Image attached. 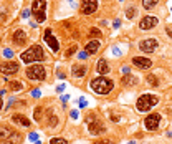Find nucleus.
<instances>
[{
	"label": "nucleus",
	"instance_id": "obj_1",
	"mask_svg": "<svg viewBox=\"0 0 172 144\" xmlns=\"http://www.w3.org/2000/svg\"><path fill=\"white\" fill-rule=\"evenodd\" d=\"M89 86H91V89L96 94H103V96H104V94L113 91L114 83H113V80H109V78H106V76H98V78H94V80H91Z\"/></svg>",
	"mask_w": 172,
	"mask_h": 144
},
{
	"label": "nucleus",
	"instance_id": "obj_2",
	"mask_svg": "<svg viewBox=\"0 0 172 144\" xmlns=\"http://www.w3.org/2000/svg\"><path fill=\"white\" fill-rule=\"evenodd\" d=\"M20 60L23 63H33V61H43L45 60V53L40 45H32L27 51H23L20 55Z\"/></svg>",
	"mask_w": 172,
	"mask_h": 144
},
{
	"label": "nucleus",
	"instance_id": "obj_3",
	"mask_svg": "<svg viewBox=\"0 0 172 144\" xmlns=\"http://www.w3.org/2000/svg\"><path fill=\"white\" fill-rule=\"evenodd\" d=\"M157 96H154V94H142V96L137 98V101H136V109L139 111V113H146V111L152 109L155 104H157Z\"/></svg>",
	"mask_w": 172,
	"mask_h": 144
},
{
	"label": "nucleus",
	"instance_id": "obj_4",
	"mask_svg": "<svg viewBox=\"0 0 172 144\" xmlns=\"http://www.w3.org/2000/svg\"><path fill=\"white\" fill-rule=\"evenodd\" d=\"M86 123H88V131L91 136H99V134H103V132H106L104 124L99 121V118H96L94 113H89V114L86 116Z\"/></svg>",
	"mask_w": 172,
	"mask_h": 144
},
{
	"label": "nucleus",
	"instance_id": "obj_5",
	"mask_svg": "<svg viewBox=\"0 0 172 144\" xmlns=\"http://www.w3.org/2000/svg\"><path fill=\"white\" fill-rule=\"evenodd\" d=\"M27 78L33 81H43L46 78V68L43 65H32V66L27 68L25 71Z\"/></svg>",
	"mask_w": 172,
	"mask_h": 144
},
{
	"label": "nucleus",
	"instance_id": "obj_6",
	"mask_svg": "<svg viewBox=\"0 0 172 144\" xmlns=\"http://www.w3.org/2000/svg\"><path fill=\"white\" fill-rule=\"evenodd\" d=\"M32 12L38 23L46 20V0H33L32 4Z\"/></svg>",
	"mask_w": 172,
	"mask_h": 144
},
{
	"label": "nucleus",
	"instance_id": "obj_7",
	"mask_svg": "<svg viewBox=\"0 0 172 144\" xmlns=\"http://www.w3.org/2000/svg\"><path fill=\"white\" fill-rule=\"evenodd\" d=\"M159 123H160V114L159 113H151V114H147L144 118V127H146L147 131H155L157 127H159Z\"/></svg>",
	"mask_w": 172,
	"mask_h": 144
},
{
	"label": "nucleus",
	"instance_id": "obj_8",
	"mask_svg": "<svg viewBox=\"0 0 172 144\" xmlns=\"http://www.w3.org/2000/svg\"><path fill=\"white\" fill-rule=\"evenodd\" d=\"M159 47V43L155 38H144L139 42V50L144 51V53H154Z\"/></svg>",
	"mask_w": 172,
	"mask_h": 144
},
{
	"label": "nucleus",
	"instance_id": "obj_9",
	"mask_svg": "<svg viewBox=\"0 0 172 144\" xmlns=\"http://www.w3.org/2000/svg\"><path fill=\"white\" fill-rule=\"evenodd\" d=\"M18 70H20V65H18L17 61H4V63H0V71L4 73L5 76L15 75Z\"/></svg>",
	"mask_w": 172,
	"mask_h": 144
},
{
	"label": "nucleus",
	"instance_id": "obj_10",
	"mask_svg": "<svg viewBox=\"0 0 172 144\" xmlns=\"http://www.w3.org/2000/svg\"><path fill=\"white\" fill-rule=\"evenodd\" d=\"M132 65L137 70H149V68H152V61L149 58H144V56H134L132 58Z\"/></svg>",
	"mask_w": 172,
	"mask_h": 144
},
{
	"label": "nucleus",
	"instance_id": "obj_11",
	"mask_svg": "<svg viewBox=\"0 0 172 144\" xmlns=\"http://www.w3.org/2000/svg\"><path fill=\"white\" fill-rule=\"evenodd\" d=\"M96 7H98V0H83V4H81V13L91 15L93 12H96Z\"/></svg>",
	"mask_w": 172,
	"mask_h": 144
},
{
	"label": "nucleus",
	"instance_id": "obj_12",
	"mask_svg": "<svg viewBox=\"0 0 172 144\" xmlns=\"http://www.w3.org/2000/svg\"><path fill=\"white\" fill-rule=\"evenodd\" d=\"M43 37H45L43 40H45V42L48 43V45H50V48H51V50H53L55 53H56V51L60 50V42H58L56 38H55L53 35H51V30H50V28H48V30H45V35H43Z\"/></svg>",
	"mask_w": 172,
	"mask_h": 144
},
{
	"label": "nucleus",
	"instance_id": "obj_13",
	"mask_svg": "<svg viewBox=\"0 0 172 144\" xmlns=\"http://www.w3.org/2000/svg\"><path fill=\"white\" fill-rule=\"evenodd\" d=\"M71 73L75 78H83L86 76V73H88V65L84 63H76L71 66Z\"/></svg>",
	"mask_w": 172,
	"mask_h": 144
},
{
	"label": "nucleus",
	"instance_id": "obj_14",
	"mask_svg": "<svg viewBox=\"0 0 172 144\" xmlns=\"http://www.w3.org/2000/svg\"><path fill=\"white\" fill-rule=\"evenodd\" d=\"M155 25H157V18L151 17V15L144 17L142 20L139 22V28H141V30H151V28H154Z\"/></svg>",
	"mask_w": 172,
	"mask_h": 144
},
{
	"label": "nucleus",
	"instance_id": "obj_15",
	"mask_svg": "<svg viewBox=\"0 0 172 144\" xmlns=\"http://www.w3.org/2000/svg\"><path fill=\"white\" fill-rule=\"evenodd\" d=\"M12 121L15 124H18V126H22V127H30V126H32L30 119L27 118L25 114H20V113H15V114L12 116Z\"/></svg>",
	"mask_w": 172,
	"mask_h": 144
},
{
	"label": "nucleus",
	"instance_id": "obj_16",
	"mask_svg": "<svg viewBox=\"0 0 172 144\" xmlns=\"http://www.w3.org/2000/svg\"><path fill=\"white\" fill-rule=\"evenodd\" d=\"M13 43L17 47H23L27 43V35L23 30H15V33H13Z\"/></svg>",
	"mask_w": 172,
	"mask_h": 144
},
{
	"label": "nucleus",
	"instance_id": "obj_17",
	"mask_svg": "<svg viewBox=\"0 0 172 144\" xmlns=\"http://www.w3.org/2000/svg\"><path fill=\"white\" fill-rule=\"evenodd\" d=\"M13 132L15 131H13L10 126H7V124H0V141H7Z\"/></svg>",
	"mask_w": 172,
	"mask_h": 144
},
{
	"label": "nucleus",
	"instance_id": "obj_18",
	"mask_svg": "<svg viewBox=\"0 0 172 144\" xmlns=\"http://www.w3.org/2000/svg\"><path fill=\"white\" fill-rule=\"evenodd\" d=\"M96 71L99 73V75H106V73L111 71V66L108 65L106 60H99V61L96 63Z\"/></svg>",
	"mask_w": 172,
	"mask_h": 144
},
{
	"label": "nucleus",
	"instance_id": "obj_19",
	"mask_svg": "<svg viewBox=\"0 0 172 144\" xmlns=\"http://www.w3.org/2000/svg\"><path fill=\"white\" fill-rule=\"evenodd\" d=\"M99 45H101L99 40H91V42L84 47V51H86L88 55H93V53H96V51L99 50Z\"/></svg>",
	"mask_w": 172,
	"mask_h": 144
},
{
	"label": "nucleus",
	"instance_id": "obj_20",
	"mask_svg": "<svg viewBox=\"0 0 172 144\" xmlns=\"http://www.w3.org/2000/svg\"><path fill=\"white\" fill-rule=\"evenodd\" d=\"M121 83L124 86H136L139 83V78L132 76V75H124V76H122V80H121Z\"/></svg>",
	"mask_w": 172,
	"mask_h": 144
},
{
	"label": "nucleus",
	"instance_id": "obj_21",
	"mask_svg": "<svg viewBox=\"0 0 172 144\" xmlns=\"http://www.w3.org/2000/svg\"><path fill=\"white\" fill-rule=\"evenodd\" d=\"M22 141H23V136H22V132H13L12 136H10L7 141H4V144H22Z\"/></svg>",
	"mask_w": 172,
	"mask_h": 144
},
{
	"label": "nucleus",
	"instance_id": "obj_22",
	"mask_svg": "<svg viewBox=\"0 0 172 144\" xmlns=\"http://www.w3.org/2000/svg\"><path fill=\"white\" fill-rule=\"evenodd\" d=\"M9 89L10 91H13V93H18V91H22L23 89V85H22V81H9Z\"/></svg>",
	"mask_w": 172,
	"mask_h": 144
},
{
	"label": "nucleus",
	"instance_id": "obj_23",
	"mask_svg": "<svg viewBox=\"0 0 172 144\" xmlns=\"http://www.w3.org/2000/svg\"><path fill=\"white\" fill-rule=\"evenodd\" d=\"M146 81H147V85L149 86H157L159 85V80H157V76H154V75H147Z\"/></svg>",
	"mask_w": 172,
	"mask_h": 144
},
{
	"label": "nucleus",
	"instance_id": "obj_24",
	"mask_svg": "<svg viewBox=\"0 0 172 144\" xmlns=\"http://www.w3.org/2000/svg\"><path fill=\"white\" fill-rule=\"evenodd\" d=\"M142 5H144V9L146 10H151L157 5V0H142Z\"/></svg>",
	"mask_w": 172,
	"mask_h": 144
},
{
	"label": "nucleus",
	"instance_id": "obj_25",
	"mask_svg": "<svg viewBox=\"0 0 172 144\" xmlns=\"http://www.w3.org/2000/svg\"><path fill=\"white\" fill-rule=\"evenodd\" d=\"M42 113H43V106H37L35 108V114H33L35 121H42Z\"/></svg>",
	"mask_w": 172,
	"mask_h": 144
},
{
	"label": "nucleus",
	"instance_id": "obj_26",
	"mask_svg": "<svg viewBox=\"0 0 172 144\" xmlns=\"http://www.w3.org/2000/svg\"><path fill=\"white\" fill-rule=\"evenodd\" d=\"M56 123H58V118H56V114H53V113L50 111V121H48L50 127H55V126H56Z\"/></svg>",
	"mask_w": 172,
	"mask_h": 144
},
{
	"label": "nucleus",
	"instance_id": "obj_27",
	"mask_svg": "<svg viewBox=\"0 0 172 144\" xmlns=\"http://www.w3.org/2000/svg\"><path fill=\"white\" fill-rule=\"evenodd\" d=\"M89 37L91 38H101V32L98 28H91L89 30Z\"/></svg>",
	"mask_w": 172,
	"mask_h": 144
},
{
	"label": "nucleus",
	"instance_id": "obj_28",
	"mask_svg": "<svg viewBox=\"0 0 172 144\" xmlns=\"http://www.w3.org/2000/svg\"><path fill=\"white\" fill-rule=\"evenodd\" d=\"M50 144H68V141L63 139V138H53L50 141Z\"/></svg>",
	"mask_w": 172,
	"mask_h": 144
},
{
	"label": "nucleus",
	"instance_id": "obj_29",
	"mask_svg": "<svg viewBox=\"0 0 172 144\" xmlns=\"http://www.w3.org/2000/svg\"><path fill=\"white\" fill-rule=\"evenodd\" d=\"M76 50H78V45H73V47H70V48L66 50V53H65V56H71V55H75Z\"/></svg>",
	"mask_w": 172,
	"mask_h": 144
},
{
	"label": "nucleus",
	"instance_id": "obj_30",
	"mask_svg": "<svg viewBox=\"0 0 172 144\" xmlns=\"http://www.w3.org/2000/svg\"><path fill=\"white\" fill-rule=\"evenodd\" d=\"M4 56H5V58H12V56H13V51L10 50V48H5V50H4Z\"/></svg>",
	"mask_w": 172,
	"mask_h": 144
},
{
	"label": "nucleus",
	"instance_id": "obj_31",
	"mask_svg": "<svg viewBox=\"0 0 172 144\" xmlns=\"http://www.w3.org/2000/svg\"><path fill=\"white\" fill-rule=\"evenodd\" d=\"M134 12H136V10L132 9V7H131V9L126 12V17H127V18H132V17H134Z\"/></svg>",
	"mask_w": 172,
	"mask_h": 144
},
{
	"label": "nucleus",
	"instance_id": "obj_32",
	"mask_svg": "<svg viewBox=\"0 0 172 144\" xmlns=\"http://www.w3.org/2000/svg\"><path fill=\"white\" fill-rule=\"evenodd\" d=\"M80 108H86V104H88V101H86V99H84V98H80Z\"/></svg>",
	"mask_w": 172,
	"mask_h": 144
},
{
	"label": "nucleus",
	"instance_id": "obj_33",
	"mask_svg": "<svg viewBox=\"0 0 172 144\" xmlns=\"http://www.w3.org/2000/svg\"><path fill=\"white\" fill-rule=\"evenodd\" d=\"M93 144H113V143L108 141V139H99V141H96V143H93Z\"/></svg>",
	"mask_w": 172,
	"mask_h": 144
},
{
	"label": "nucleus",
	"instance_id": "obj_34",
	"mask_svg": "<svg viewBox=\"0 0 172 144\" xmlns=\"http://www.w3.org/2000/svg\"><path fill=\"white\" fill-rule=\"evenodd\" d=\"M56 91H58V93H63L65 91V85H58L56 86Z\"/></svg>",
	"mask_w": 172,
	"mask_h": 144
},
{
	"label": "nucleus",
	"instance_id": "obj_35",
	"mask_svg": "<svg viewBox=\"0 0 172 144\" xmlns=\"http://www.w3.org/2000/svg\"><path fill=\"white\" fill-rule=\"evenodd\" d=\"M32 96L38 98V96H40V89H33V91H32Z\"/></svg>",
	"mask_w": 172,
	"mask_h": 144
},
{
	"label": "nucleus",
	"instance_id": "obj_36",
	"mask_svg": "<svg viewBox=\"0 0 172 144\" xmlns=\"http://www.w3.org/2000/svg\"><path fill=\"white\" fill-rule=\"evenodd\" d=\"M30 139H32V141H37V139H38L37 132H32V134H30Z\"/></svg>",
	"mask_w": 172,
	"mask_h": 144
},
{
	"label": "nucleus",
	"instance_id": "obj_37",
	"mask_svg": "<svg viewBox=\"0 0 172 144\" xmlns=\"http://www.w3.org/2000/svg\"><path fill=\"white\" fill-rule=\"evenodd\" d=\"M70 116H71L73 119H76V118H78V111H71V113H70Z\"/></svg>",
	"mask_w": 172,
	"mask_h": 144
},
{
	"label": "nucleus",
	"instance_id": "obj_38",
	"mask_svg": "<svg viewBox=\"0 0 172 144\" xmlns=\"http://www.w3.org/2000/svg\"><path fill=\"white\" fill-rule=\"evenodd\" d=\"M56 75H58L60 80H63V78H65V73H63V71H60V70H58V73H56Z\"/></svg>",
	"mask_w": 172,
	"mask_h": 144
},
{
	"label": "nucleus",
	"instance_id": "obj_39",
	"mask_svg": "<svg viewBox=\"0 0 172 144\" xmlns=\"http://www.w3.org/2000/svg\"><path fill=\"white\" fill-rule=\"evenodd\" d=\"M30 17V10H23V18H28Z\"/></svg>",
	"mask_w": 172,
	"mask_h": 144
},
{
	"label": "nucleus",
	"instance_id": "obj_40",
	"mask_svg": "<svg viewBox=\"0 0 172 144\" xmlns=\"http://www.w3.org/2000/svg\"><path fill=\"white\" fill-rule=\"evenodd\" d=\"M119 25H121V22H119V20H114V28H119Z\"/></svg>",
	"mask_w": 172,
	"mask_h": 144
},
{
	"label": "nucleus",
	"instance_id": "obj_41",
	"mask_svg": "<svg viewBox=\"0 0 172 144\" xmlns=\"http://www.w3.org/2000/svg\"><path fill=\"white\" fill-rule=\"evenodd\" d=\"M122 73H124V75H127V73H129V68L124 66V68H122Z\"/></svg>",
	"mask_w": 172,
	"mask_h": 144
},
{
	"label": "nucleus",
	"instance_id": "obj_42",
	"mask_svg": "<svg viewBox=\"0 0 172 144\" xmlns=\"http://www.w3.org/2000/svg\"><path fill=\"white\" fill-rule=\"evenodd\" d=\"M5 93H7V89H0V96H4Z\"/></svg>",
	"mask_w": 172,
	"mask_h": 144
},
{
	"label": "nucleus",
	"instance_id": "obj_43",
	"mask_svg": "<svg viewBox=\"0 0 172 144\" xmlns=\"http://www.w3.org/2000/svg\"><path fill=\"white\" fill-rule=\"evenodd\" d=\"M2 106H4V103H2V98H0V109H2Z\"/></svg>",
	"mask_w": 172,
	"mask_h": 144
}]
</instances>
